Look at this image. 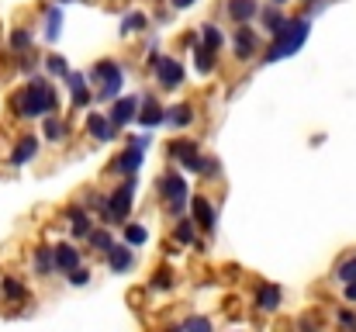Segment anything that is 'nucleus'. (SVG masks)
I'll return each instance as SVG.
<instances>
[{"instance_id":"nucleus-1","label":"nucleus","mask_w":356,"mask_h":332,"mask_svg":"<svg viewBox=\"0 0 356 332\" xmlns=\"http://www.w3.org/2000/svg\"><path fill=\"white\" fill-rule=\"evenodd\" d=\"M10 111L17 118H49L59 111L56 87L49 84V77H31L17 94H10Z\"/></svg>"},{"instance_id":"nucleus-2","label":"nucleus","mask_w":356,"mask_h":332,"mask_svg":"<svg viewBox=\"0 0 356 332\" xmlns=\"http://www.w3.org/2000/svg\"><path fill=\"white\" fill-rule=\"evenodd\" d=\"M308 17H298V21H284V28L273 35V45L266 49V56H263V63H280V59H287V56H294V52H301V45L308 42Z\"/></svg>"},{"instance_id":"nucleus-3","label":"nucleus","mask_w":356,"mask_h":332,"mask_svg":"<svg viewBox=\"0 0 356 332\" xmlns=\"http://www.w3.org/2000/svg\"><path fill=\"white\" fill-rule=\"evenodd\" d=\"M156 191H159V201L166 205V212L173 219H184V205L191 198V187H187V177L180 170H166L159 180H156Z\"/></svg>"},{"instance_id":"nucleus-4","label":"nucleus","mask_w":356,"mask_h":332,"mask_svg":"<svg viewBox=\"0 0 356 332\" xmlns=\"http://www.w3.org/2000/svg\"><path fill=\"white\" fill-rule=\"evenodd\" d=\"M90 80H94V97L97 104H111L121 94V84H124V70H121L115 59H101L94 70H90Z\"/></svg>"},{"instance_id":"nucleus-5","label":"nucleus","mask_w":356,"mask_h":332,"mask_svg":"<svg viewBox=\"0 0 356 332\" xmlns=\"http://www.w3.org/2000/svg\"><path fill=\"white\" fill-rule=\"evenodd\" d=\"M104 201H108L104 205V225H124L131 215V205H135V177L121 180Z\"/></svg>"},{"instance_id":"nucleus-6","label":"nucleus","mask_w":356,"mask_h":332,"mask_svg":"<svg viewBox=\"0 0 356 332\" xmlns=\"http://www.w3.org/2000/svg\"><path fill=\"white\" fill-rule=\"evenodd\" d=\"M149 66L156 70V84L163 90H177L184 84V63L173 56H149Z\"/></svg>"},{"instance_id":"nucleus-7","label":"nucleus","mask_w":356,"mask_h":332,"mask_svg":"<svg viewBox=\"0 0 356 332\" xmlns=\"http://www.w3.org/2000/svg\"><path fill=\"white\" fill-rule=\"evenodd\" d=\"M170 159H173L177 166H184V170H194V173L204 170V156H201V149H197L194 139H177V142H170Z\"/></svg>"},{"instance_id":"nucleus-8","label":"nucleus","mask_w":356,"mask_h":332,"mask_svg":"<svg viewBox=\"0 0 356 332\" xmlns=\"http://www.w3.org/2000/svg\"><path fill=\"white\" fill-rule=\"evenodd\" d=\"M138 97H115L111 101V111H108V121H111V128L118 132V128H124L128 121H135V114H138Z\"/></svg>"},{"instance_id":"nucleus-9","label":"nucleus","mask_w":356,"mask_h":332,"mask_svg":"<svg viewBox=\"0 0 356 332\" xmlns=\"http://www.w3.org/2000/svg\"><path fill=\"white\" fill-rule=\"evenodd\" d=\"M52 263H56L59 274H70V270L83 267V253L73 242H63V246H52Z\"/></svg>"},{"instance_id":"nucleus-10","label":"nucleus","mask_w":356,"mask_h":332,"mask_svg":"<svg viewBox=\"0 0 356 332\" xmlns=\"http://www.w3.org/2000/svg\"><path fill=\"white\" fill-rule=\"evenodd\" d=\"M232 49H236V59H252L259 52V35L245 24H238L236 35H232Z\"/></svg>"},{"instance_id":"nucleus-11","label":"nucleus","mask_w":356,"mask_h":332,"mask_svg":"<svg viewBox=\"0 0 356 332\" xmlns=\"http://www.w3.org/2000/svg\"><path fill=\"white\" fill-rule=\"evenodd\" d=\"M252 305H256L259 312L273 315V312H280V305H284V291H280L277 284H259V287H256V298H252Z\"/></svg>"},{"instance_id":"nucleus-12","label":"nucleus","mask_w":356,"mask_h":332,"mask_svg":"<svg viewBox=\"0 0 356 332\" xmlns=\"http://www.w3.org/2000/svg\"><path fill=\"white\" fill-rule=\"evenodd\" d=\"M215 219H218V215H215V205H211L204 194H194V198H191V221L201 225L204 232H211V228H215Z\"/></svg>"},{"instance_id":"nucleus-13","label":"nucleus","mask_w":356,"mask_h":332,"mask_svg":"<svg viewBox=\"0 0 356 332\" xmlns=\"http://www.w3.org/2000/svg\"><path fill=\"white\" fill-rule=\"evenodd\" d=\"M38 156V135H21L10 149V166H24Z\"/></svg>"},{"instance_id":"nucleus-14","label":"nucleus","mask_w":356,"mask_h":332,"mask_svg":"<svg viewBox=\"0 0 356 332\" xmlns=\"http://www.w3.org/2000/svg\"><path fill=\"white\" fill-rule=\"evenodd\" d=\"M138 166H142V152H138V149H131V145H128L121 156L111 159V170H115L118 177H124V180H128V177H135V173H138Z\"/></svg>"},{"instance_id":"nucleus-15","label":"nucleus","mask_w":356,"mask_h":332,"mask_svg":"<svg viewBox=\"0 0 356 332\" xmlns=\"http://www.w3.org/2000/svg\"><path fill=\"white\" fill-rule=\"evenodd\" d=\"M104 260H108V267H111L115 274H128V270L135 267V253H131L128 246H121V242H115V246L104 253Z\"/></svg>"},{"instance_id":"nucleus-16","label":"nucleus","mask_w":356,"mask_h":332,"mask_svg":"<svg viewBox=\"0 0 356 332\" xmlns=\"http://www.w3.org/2000/svg\"><path fill=\"white\" fill-rule=\"evenodd\" d=\"M87 135H90V139H97V142H111V139H115V128H111L108 114L90 111V114H87Z\"/></svg>"},{"instance_id":"nucleus-17","label":"nucleus","mask_w":356,"mask_h":332,"mask_svg":"<svg viewBox=\"0 0 356 332\" xmlns=\"http://www.w3.org/2000/svg\"><path fill=\"white\" fill-rule=\"evenodd\" d=\"M66 84H70V97H73V108L83 111L90 104V87H87V77L83 73H66Z\"/></svg>"},{"instance_id":"nucleus-18","label":"nucleus","mask_w":356,"mask_h":332,"mask_svg":"<svg viewBox=\"0 0 356 332\" xmlns=\"http://www.w3.org/2000/svg\"><path fill=\"white\" fill-rule=\"evenodd\" d=\"M42 135H45V142H66V135H70V125L63 121V118H56V114H49V118H42Z\"/></svg>"},{"instance_id":"nucleus-19","label":"nucleus","mask_w":356,"mask_h":332,"mask_svg":"<svg viewBox=\"0 0 356 332\" xmlns=\"http://www.w3.org/2000/svg\"><path fill=\"white\" fill-rule=\"evenodd\" d=\"M0 291H3V301H7V305L28 301V287H24L21 277H3V280H0Z\"/></svg>"},{"instance_id":"nucleus-20","label":"nucleus","mask_w":356,"mask_h":332,"mask_svg":"<svg viewBox=\"0 0 356 332\" xmlns=\"http://www.w3.org/2000/svg\"><path fill=\"white\" fill-rule=\"evenodd\" d=\"M70 232H73V239H87L90 232H94V219L76 205V208H70Z\"/></svg>"},{"instance_id":"nucleus-21","label":"nucleus","mask_w":356,"mask_h":332,"mask_svg":"<svg viewBox=\"0 0 356 332\" xmlns=\"http://www.w3.org/2000/svg\"><path fill=\"white\" fill-rule=\"evenodd\" d=\"M256 14H259V3L256 0H229V17L236 24H249Z\"/></svg>"},{"instance_id":"nucleus-22","label":"nucleus","mask_w":356,"mask_h":332,"mask_svg":"<svg viewBox=\"0 0 356 332\" xmlns=\"http://www.w3.org/2000/svg\"><path fill=\"white\" fill-rule=\"evenodd\" d=\"M173 242H177V246H197L194 221L191 219H177V225H173Z\"/></svg>"},{"instance_id":"nucleus-23","label":"nucleus","mask_w":356,"mask_h":332,"mask_svg":"<svg viewBox=\"0 0 356 332\" xmlns=\"http://www.w3.org/2000/svg\"><path fill=\"white\" fill-rule=\"evenodd\" d=\"M145 242H149V228L138 225V221H124V246H128V249H138V246H145Z\"/></svg>"},{"instance_id":"nucleus-24","label":"nucleus","mask_w":356,"mask_h":332,"mask_svg":"<svg viewBox=\"0 0 356 332\" xmlns=\"http://www.w3.org/2000/svg\"><path fill=\"white\" fill-rule=\"evenodd\" d=\"M31 267H35L38 277H49V274L56 270V263H52V246H38L35 256H31Z\"/></svg>"},{"instance_id":"nucleus-25","label":"nucleus","mask_w":356,"mask_h":332,"mask_svg":"<svg viewBox=\"0 0 356 332\" xmlns=\"http://www.w3.org/2000/svg\"><path fill=\"white\" fill-rule=\"evenodd\" d=\"M163 114H166V111L149 97V101H145V108H142V114H135V118H138V125H142V128H156V125H163Z\"/></svg>"},{"instance_id":"nucleus-26","label":"nucleus","mask_w":356,"mask_h":332,"mask_svg":"<svg viewBox=\"0 0 356 332\" xmlns=\"http://www.w3.org/2000/svg\"><path fill=\"white\" fill-rule=\"evenodd\" d=\"M163 121L173 125V128H187L194 121V108L191 104H177V108H170V114H163Z\"/></svg>"},{"instance_id":"nucleus-27","label":"nucleus","mask_w":356,"mask_h":332,"mask_svg":"<svg viewBox=\"0 0 356 332\" xmlns=\"http://www.w3.org/2000/svg\"><path fill=\"white\" fill-rule=\"evenodd\" d=\"M259 21H263V28H266L270 35H277V31L284 28L287 17L280 14V7H263V10H259Z\"/></svg>"},{"instance_id":"nucleus-28","label":"nucleus","mask_w":356,"mask_h":332,"mask_svg":"<svg viewBox=\"0 0 356 332\" xmlns=\"http://www.w3.org/2000/svg\"><path fill=\"white\" fill-rule=\"evenodd\" d=\"M145 24H149V17L142 10H131L121 17V35H138V31H145Z\"/></svg>"},{"instance_id":"nucleus-29","label":"nucleus","mask_w":356,"mask_h":332,"mask_svg":"<svg viewBox=\"0 0 356 332\" xmlns=\"http://www.w3.org/2000/svg\"><path fill=\"white\" fill-rule=\"evenodd\" d=\"M332 277H336L339 284H356V256H343Z\"/></svg>"},{"instance_id":"nucleus-30","label":"nucleus","mask_w":356,"mask_h":332,"mask_svg":"<svg viewBox=\"0 0 356 332\" xmlns=\"http://www.w3.org/2000/svg\"><path fill=\"white\" fill-rule=\"evenodd\" d=\"M201 38H204L201 49H208L211 56H218V49H222V31H218L215 24H204V28H201Z\"/></svg>"},{"instance_id":"nucleus-31","label":"nucleus","mask_w":356,"mask_h":332,"mask_svg":"<svg viewBox=\"0 0 356 332\" xmlns=\"http://www.w3.org/2000/svg\"><path fill=\"white\" fill-rule=\"evenodd\" d=\"M177 329L180 332H215V326H211V319H204V315H191V319H184Z\"/></svg>"},{"instance_id":"nucleus-32","label":"nucleus","mask_w":356,"mask_h":332,"mask_svg":"<svg viewBox=\"0 0 356 332\" xmlns=\"http://www.w3.org/2000/svg\"><path fill=\"white\" fill-rule=\"evenodd\" d=\"M45 17H49V31H45V38H49V42H56V38H59V24H63L59 7H56V3H49V7H45Z\"/></svg>"},{"instance_id":"nucleus-33","label":"nucleus","mask_w":356,"mask_h":332,"mask_svg":"<svg viewBox=\"0 0 356 332\" xmlns=\"http://www.w3.org/2000/svg\"><path fill=\"white\" fill-rule=\"evenodd\" d=\"M87 239H90V246H94V249H97L101 256H104V253H108V249L115 246V239H111V232H104V228H94V232H90Z\"/></svg>"},{"instance_id":"nucleus-34","label":"nucleus","mask_w":356,"mask_h":332,"mask_svg":"<svg viewBox=\"0 0 356 332\" xmlns=\"http://www.w3.org/2000/svg\"><path fill=\"white\" fill-rule=\"evenodd\" d=\"M10 49L14 52H28L31 49V31L28 28H14L10 31Z\"/></svg>"},{"instance_id":"nucleus-35","label":"nucleus","mask_w":356,"mask_h":332,"mask_svg":"<svg viewBox=\"0 0 356 332\" xmlns=\"http://www.w3.org/2000/svg\"><path fill=\"white\" fill-rule=\"evenodd\" d=\"M336 322H339V329H343V332H356V312H350V308H339V312H336Z\"/></svg>"},{"instance_id":"nucleus-36","label":"nucleus","mask_w":356,"mask_h":332,"mask_svg":"<svg viewBox=\"0 0 356 332\" xmlns=\"http://www.w3.org/2000/svg\"><path fill=\"white\" fill-rule=\"evenodd\" d=\"M194 56H197V73H204V77H208V73L215 70V56H211L208 49H197Z\"/></svg>"},{"instance_id":"nucleus-37","label":"nucleus","mask_w":356,"mask_h":332,"mask_svg":"<svg viewBox=\"0 0 356 332\" xmlns=\"http://www.w3.org/2000/svg\"><path fill=\"white\" fill-rule=\"evenodd\" d=\"M66 280H70L73 287H87V284H90V270H87V267H76V270L66 274Z\"/></svg>"},{"instance_id":"nucleus-38","label":"nucleus","mask_w":356,"mask_h":332,"mask_svg":"<svg viewBox=\"0 0 356 332\" xmlns=\"http://www.w3.org/2000/svg\"><path fill=\"white\" fill-rule=\"evenodd\" d=\"M149 287H152V291H170V287H173V274H170V270H159V274L149 280Z\"/></svg>"},{"instance_id":"nucleus-39","label":"nucleus","mask_w":356,"mask_h":332,"mask_svg":"<svg viewBox=\"0 0 356 332\" xmlns=\"http://www.w3.org/2000/svg\"><path fill=\"white\" fill-rule=\"evenodd\" d=\"M45 70H49L52 77H66V73H70V70H66V59H63V56H49V59H45Z\"/></svg>"},{"instance_id":"nucleus-40","label":"nucleus","mask_w":356,"mask_h":332,"mask_svg":"<svg viewBox=\"0 0 356 332\" xmlns=\"http://www.w3.org/2000/svg\"><path fill=\"white\" fill-rule=\"evenodd\" d=\"M128 145L138 149V152H145L149 149V135H128Z\"/></svg>"},{"instance_id":"nucleus-41","label":"nucleus","mask_w":356,"mask_h":332,"mask_svg":"<svg viewBox=\"0 0 356 332\" xmlns=\"http://www.w3.org/2000/svg\"><path fill=\"white\" fill-rule=\"evenodd\" d=\"M298 332H322V322H318V319H301V322H298Z\"/></svg>"},{"instance_id":"nucleus-42","label":"nucleus","mask_w":356,"mask_h":332,"mask_svg":"<svg viewBox=\"0 0 356 332\" xmlns=\"http://www.w3.org/2000/svg\"><path fill=\"white\" fill-rule=\"evenodd\" d=\"M343 287H346V291H343V294H346V301H353L356 305V284H343Z\"/></svg>"},{"instance_id":"nucleus-43","label":"nucleus","mask_w":356,"mask_h":332,"mask_svg":"<svg viewBox=\"0 0 356 332\" xmlns=\"http://www.w3.org/2000/svg\"><path fill=\"white\" fill-rule=\"evenodd\" d=\"M170 3H173V7H177V10H184V7H194V3H197V0H170Z\"/></svg>"},{"instance_id":"nucleus-44","label":"nucleus","mask_w":356,"mask_h":332,"mask_svg":"<svg viewBox=\"0 0 356 332\" xmlns=\"http://www.w3.org/2000/svg\"><path fill=\"white\" fill-rule=\"evenodd\" d=\"M270 3H273V7H284V3H287V0H270Z\"/></svg>"},{"instance_id":"nucleus-45","label":"nucleus","mask_w":356,"mask_h":332,"mask_svg":"<svg viewBox=\"0 0 356 332\" xmlns=\"http://www.w3.org/2000/svg\"><path fill=\"white\" fill-rule=\"evenodd\" d=\"M56 3H80V0H56Z\"/></svg>"}]
</instances>
